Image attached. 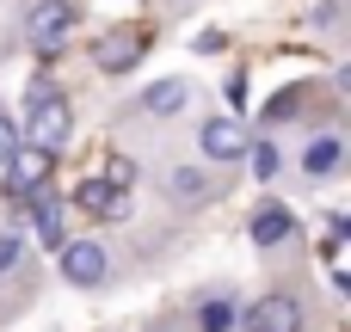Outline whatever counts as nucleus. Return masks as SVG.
I'll use <instances>...</instances> for the list:
<instances>
[{
	"label": "nucleus",
	"mask_w": 351,
	"mask_h": 332,
	"mask_svg": "<svg viewBox=\"0 0 351 332\" xmlns=\"http://www.w3.org/2000/svg\"><path fill=\"white\" fill-rule=\"evenodd\" d=\"M62 277H68L74 290H99V283L111 277L105 246H99V240H68V246H62Z\"/></svg>",
	"instance_id": "5"
},
{
	"label": "nucleus",
	"mask_w": 351,
	"mask_h": 332,
	"mask_svg": "<svg viewBox=\"0 0 351 332\" xmlns=\"http://www.w3.org/2000/svg\"><path fill=\"white\" fill-rule=\"evenodd\" d=\"M142 111H148V117H173V111H185V80H154V86L142 92Z\"/></svg>",
	"instance_id": "11"
},
{
	"label": "nucleus",
	"mask_w": 351,
	"mask_h": 332,
	"mask_svg": "<svg viewBox=\"0 0 351 332\" xmlns=\"http://www.w3.org/2000/svg\"><path fill=\"white\" fill-rule=\"evenodd\" d=\"M302 166H308L315 179H327V173L339 166V136H315V142H308V154H302Z\"/></svg>",
	"instance_id": "14"
},
{
	"label": "nucleus",
	"mask_w": 351,
	"mask_h": 332,
	"mask_svg": "<svg viewBox=\"0 0 351 332\" xmlns=\"http://www.w3.org/2000/svg\"><path fill=\"white\" fill-rule=\"evenodd\" d=\"M68 129H74V111H68V99L31 92V148H43V154H62Z\"/></svg>",
	"instance_id": "2"
},
{
	"label": "nucleus",
	"mask_w": 351,
	"mask_h": 332,
	"mask_svg": "<svg viewBox=\"0 0 351 332\" xmlns=\"http://www.w3.org/2000/svg\"><path fill=\"white\" fill-rule=\"evenodd\" d=\"M19 265H25V240L6 228V234H0V277H6V271H19Z\"/></svg>",
	"instance_id": "16"
},
{
	"label": "nucleus",
	"mask_w": 351,
	"mask_h": 332,
	"mask_svg": "<svg viewBox=\"0 0 351 332\" xmlns=\"http://www.w3.org/2000/svg\"><path fill=\"white\" fill-rule=\"evenodd\" d=\"M197 327H204V332H234V327H241V308H234L228 296H210V302L197 308Z\"/></svg>",
	"instance_id": "12"
},
{
	"label": "nucleus",
	"mask_w": 351,
	"mask_h": 332,
	"mask_svg": "<svg viewBox=\"0 0 351 332\" xmlns=\"http://www.w3.org/2000/svg\"><path fill=\"white\" fill-rule=\"evenodd\" d=\"M49 173H56V154H43V148H31V142H19L12 154H6V191L25 203L31 191H43L49 185Z\"/></svg>",
	"instance_id": "3"
},
{
	"label": "nucleus",
	"mask_w": 351,
	"mask_h": 332,
	"mask_svg": "<svg viewBox=\"0 0 351 332\" xmlns=\"http://www.w3.org/2000/svg\"><path fill=\"white\" fill-rule=\"evenodd\" d=\"M31 203V222H37V240L56 253V246H68V222H62V197H49V185L43 191H31L25 197Z\"/></svg>",
	"instance_id": "8"
},
{
	"label": "nucleus",
	"mask_w": 351,
	"mask_h": 332,
	"mask_svg": "<svg viewBox=\"0 0 351 332\" xmlns=\"http://www.w3.org/2000/svg\"><path fill=\"white\" fill-rule=\"evenodd\" d=\"M68 31H74V0H37L25 12V37H31L37 55H56L68 43Z\"/></svg>",
	"instance_id": "1"
},
{
	"label": "nucleus",
	"mask_w": 351,
	"mask_h": 332,
	"mask_svg": "<svg viewBox=\"0 0 351 332\" xmlns=\"http://www.w3.org/2000/svg\"><path fill=\"white\" fill-rule=\"evenodd\" d=\"M99 179H105V185H117V191H130V185H136V160H123V154H111Z\"/></svg>",
	"instance_id": "15"
},
{
	"label": "nucleus",
	"mask_w": 351,
	"mask_h": 332,
	"mask_svg": "<svg viewBox=\"0 0 351 332\" xmlns=\"http://www.w3.org/2000/svg\"><path fill=\"white\" fill-rule=\"evenodd\" d=\"M12 148H19V123L0 111V166H6V154H12Z\"/></svg>",
	"instance_id": "18"
},
{
	"label": "nucleus",
	"mask_w": 351,
	"mask_h": 332,
	"mask_svg": "<svg viewBox=\"0 0 351 332\" xmlns=\"http://www.w3.org/2000/svg\"><path fill=\"white\" fill-rule=\"evenodd\" d=\"M247 332H302V302L296 296H259L253 308H247V320H241Z\"/></svg>",
	"instance_id": "6"
},
{
	"label": "nucleus",
	"mask_w": 351,
	"mask_h": 332,
	"mask_svg": "<svg viewBox=\"0 0 351 332\" xmlns=\"http://www.w3.org/2000/svg\"><path fill=\"white\" fill-rule=\"evenodd\" d=\"M253 246H284L290 240V228H296V216L284 209V203H265V209H253Z\"/></svg>",
	"instance_id": "10"
},
{
	"label": "nucleus",
	"mask_w": 351,
	"mask_h": 332,
	"mask_svg": "<svg viewBox=\"0 0 351 332\" xmlns=\"http://www.w3.org/2000/svg\"><path fill=\"white\" fill-rule=\"evenodd\" d=\"M197 142H204L210 160H241V154L253 148V129H247L241 117H210V123L197 129Z\"/></svg>",
	"instance_id": "7"
},
{
	"label": "nucleus",
	"mask_w": 351,
	"mask_h": 332,
	"mask_svg": "<svg viewBox=\"0 0 351 332\" xmlns=\"http://www.w3.org/2000/svg\"><path fill=\"white\" fill-rule=\"evenodd\" d=\"M80 203H86L99 222H123V216H130V191H117V185H105V179H86V185H80Z\"/></svg>",
	"instance_id": "9"
},
{
	"label": "nucleus",
	"mask_w": 351,
	"mask_h": 332,
	"mask_svg": "<svg viewBox=\"0 0 351 332\" xmlns=\"http://www.w3.org/2000/svg\"><path fill=\"white\" fill-rule=\"evenodd\" d=\"M247 154H253V173H259V179H271V173H278V148H271V142H253Z\"/></svg>",
	"instance_id": "17"
},
{
	"label": "nucleus",
	"mask_w": 351,
	"mask_h": 332,
	"mask_svg": "<svg viewBox=\"0 0 351 332\" xmlns=\"http://www.w3.org/2000/svg\"><path fill=\"white\" fill-rule=\"evenodd\" d=\"M167 191H173L179 203H197V197L210 191V179H204V166H173V173H167Z\"/></svg>",
	"instance_id": "13"
},
{
	"label": "nucleus",
	"mask_w": 351,
	"mask_h": 332,
	"mask_svg": "<svg viewBox=\"0 0 351 332\" xmlns=\"http://www.w3.org/2000/svg\"><path fill=\"white\" fill-rule=\"evenodd\" d=\"M142 49H148V31H142V25H111V31L99 37L93 55H99L105 74H130V68L142 62Z\"/></svg>",
	"instance_id": "4"
}]
</instances>
